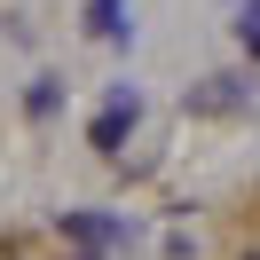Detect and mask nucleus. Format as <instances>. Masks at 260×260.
Listing matches in <instances>:
<instances>
[{
  "label": "nucleus",
  "instance_id": "4",
  "mask_svg": "<svg viewBox=\"0 0 260 260\" xmlns=\"http://www.w3.org/2000/svg\"><path fill=\"white\" fill-rule=\"evenodd\" d=\"M244 260H260V252H244Z\"/></svg>",
  "mask_w": 260,
  "mask_h": 260
},
{
  "label": "nucleus",
  "instance_id": "3",
  "mask_svg": "<svg viewBox=\"0 0 260 260\" xmlns=\"http://www.w3.org/2000/svg\"><path fill=\"white\" fill-rule=\"evenodd\" d=\"M63 237L79 244V252H111L118 229H111V221H87V213H63Z\"/></svg>",
  "mask_w": 260,
  "mask_h": 260
},
{
  "label": "nucleus",
  "instance_id": "2",
  "mask_svg": "<svg viewBox=\"0 0 260 260\" xmlns=\"http://www.w3.org/2000/svg\"><path fill=\"white\" fill-rule=\"evenodd\" d=\"M126 126H134V95H118L111 111L87 126V142H95V150H126Z\"/></svg>",
  "mask_w": 260,
  "mask_h": 260
},
{
  "label": "nucleus",
  "instance_id": "1",
  "mask_svg": "<svg viewBox=\"0 0 260 260\" xmlns=\"http://www.w3.org/2000/svg\"><path fill=\"white\" fill-rule=\"evenodd\" d=\"M244 95H252V79H205V87H189V111L197 118H229V111H244Z\"/></svg>",
  "mask_w": 260,
  "mask_h": 260
}]
</instances>
